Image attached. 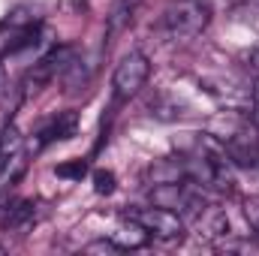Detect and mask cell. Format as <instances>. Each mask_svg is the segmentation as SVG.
I'll return each instance as SVG.
<instances>
[{
  "label": "cell",
  "instance_id": "6da1fadb",
  "mask_svg": "<svg viewBox=\"0 0 259 256\" xmlns=\"http://www.w3.org/2000/svg\"><path fill=\"white\" fill-rule=\"evenodd\" d=\"M211 3L208 0H175L166 6L160 27L169 39H193L211 24Z\"/></svg>",
  "mask_w": 259,
  "mask_h": 256
},
{
  "label": "cell",
  "instance_id": "7a4b0ae2",
  "mask_svg": "<svg viewBox=\"0 0 259 256\" xmlns=\"http://www.w3.org/2000/svg\"><path fill=\"white\" fill-rule=\"evenodd\" d=\"M130 217H133L136 223H142L151 238L166 241V244L184 241V235H187V226H184V220L178 217V211L163 208V205H157V208H139V211H133Z\"/></svg>",
  "mask_w": 259,
  "mask_h": 256
},
{
  "label": "cell",
  "instance_id": "3957f363",
  "mask_svg": "<svg viewBox=\"0 0 259 256\" xmlns=\"http://www.w3.org/2000/svg\"><path fill=\"white\" fill-rule=\"evenodd\" d=\"M148 75H151V61H148L142 52H127V55L118 61L115 72H112L115 97H118V100H130V97H136V94L145 88Z\"/></svg>",
  "mask_w": 259,
  "mask_h": 256
},
{
  "label": "cell",
  "instance_id": "277c9868",
  "mask_svg": "<svg viewBox=\"0 0 259 256\" xmlns=\"http://www.w3.org/2000/svg\"><path fill=\"white\" fill-rule=\"evenodd\" d=\"M36 220V205L27 199H6L0 205V229L9 232H24Z\"/></svg>",
  "mask_w": 259,
  "mask_h": 256
},
{
  "label": "cell",
  "instance_id": "5b68a950",
  "mask_svg": "<svg viewBox=\"0 0 259 256\" xmlns=\"http://www.w3.org/2000/svg\"><path fill=\"white\" fill-rule=\"evenodd\" d=\"M21 157H24L21 133L15 127H3L0 130V178L9 175L15 166H21Z\"/></svg>",
  "mask_w": 259,
  "mask_h": 256
},
{
  "label": "cell",
  "instance_id": "8992f818",
  "mask_svg": "<svg viewBox=\"0 0 259 256\" xmlns=\"http://www.w3.org/2000/svg\"><path fill=\"white\" fill-rule=\"evenodd\" d=\"M148 232H145V226L142 223H136L133 217H130V223H124L118 232H112V241L121 247V250H139V247H145L148 244Z\"/></svg>",
  "mask_w": 259,
  "mask_h": 256
},
{
  "label": "cell",
  "instance_id": "52a82bcc",
  "mask_svg": "<svg viewBox=\"0 0 259 256\" xmlns=\"http://www.w3.org/2000/svg\"><path fill=\"white\" fill-rule=\"evenodd\" d=\"M142 3H145V0H115L112 15H109V27H112V33H118V30H124V27L133 24V18H136V12H139Z\"/></svg>",
  "mask_w": 259,
  "mask_h": 256
},
{
  "label": "cell",
  "instance_id": "ba28073f",
  "mask_svg": "<svg viewBox=\"0 0 259 256\" xmlns=\"http://www.w3.org/2000/svg\"><path fill=\"white\" fill-rule=\"evenodd\" d=\"M72 127H75V115H64L61 121H55L52 127L42 130L39 136H42V142H49V139H64V136L72 133Z\"/></svg>",
  "mask_w": 259,
  "mask_h": 256
},
{
  "label": "cell",
  "instance_id": "9c48e42d",
  "mask_svg": "<svg viewBox=\"0 0 259 256\" xmlns=\"http://www.w3.org/2000/svg\"><path fill=\"white\" fill-rule=\"evenodd\" d=\"M244 220L250 223V229H253V232H259V196L244 199Z\"/></svg>",
  "mask_w": 259,
  "mask_h": 256
},
{
  "label": "cell",
  "instance_id": "30bf717a",
  "mask_svg": "<svg viewBox=\"0 0 259 256\" xmlns=\"http://www.w3.org/2000/svg\"><path fill=\"white\" fill-rule=\"evenodd\" d=\"M84 172H88V166H84L81 160H72V163L58 166V175H61V178H81Z\"/></svg>",
  "mask_w": 259,
  "mask_h": 256
},
{
  "label": "cell",
  "instance_id": "8fae6325",
  "mask_svg": "<svg viewBox=\"0 0 259 256\" xmlns=\"http://www.w3.org/2000/svg\"><path fill=\"white\" fill-rule=\"evenodd\" d=\"M94 187H97V193H112L115 190V175L112 172H94Z\"/></svg>",
  "mask_w": 259,
  "mask_h": 256
},
{
  "label": "cell",
  "instance_id": "7c38bea8",
  "mask_svg": "<svg viewBox=\"0 0 259 256\" xmlns=\"http://www.w3.org/2000/svg\"><path fill=\"white\" fill-rule=\"evenodd\" d=\"M0 81H3V69H0Z\"/></svg>",
  "mask_w": 259,
  "mask_h": 256
}]
</instances>
